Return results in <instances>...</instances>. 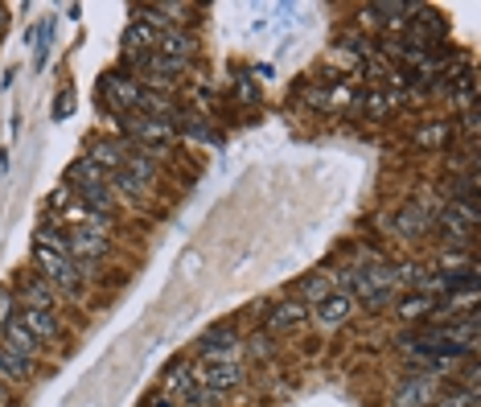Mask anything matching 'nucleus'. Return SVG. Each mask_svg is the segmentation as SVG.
I'll list each match as a JSON object with an SVG mask.
<instances>
[{"mask_svg": "<svg viewBox=\"0 0 481 407\" xmlns=\"http://www.w3.org/2000/svg\"><path fill=\"white\" fill-rule=\"evenodd\" d=\"M9 308H13V297H9V292H0V329H5V325L13 321V317H9Z\"/></svg>", "mask_w": 481, "mask_h": 407, "instance_id": "obj_21", "label": "nucleus"}, {"mask_svg": "<svg viewBox=\"0 0 481 407\" xmlns=\"http://www.w3.org/2000/svg\"><path fill=\"white\" fill-rule=\"evenodd\" d=\"M152 177H157V165H152V157L132 144V157H128V165L116 169V185H120V190H128V193H144Z\"/></svg>", "mask_w": 481, "mask_h": 407, "instance_id": "obj_4", "label": "nucleus"}, {"mask_svg": "<svg viewBox=\"0 0 481 407\" xmlns=\"http://www.w3.org/2000/svg\"><path fill=\"white\" fill-rule=\"evenodd\" d=\"M128 157H132V144H128V141H99L91 152H87V161H91V165H99L103 173H116V169H124Z\"/></svg>", "mask_w": 481, "mask_h": 407, "instance_id": "obj_6", "label": "nucleus"}, {"mask_svg": "<svg viewBox=\"0 0 481 407\" xmlns=\"http://www.w3.org/2000/svg\"><path fill=\"white\" fill-rule=\"evenodd\" d=\"M26 308H50V288H46V284H29Z\"/></svg>", "mask_w": 481, "mask_h": 407, "instance_id": "obj_18", "label": "nucleus"}, {"mask_svg": "<svg viewBox=\"0 0 481 407\" xmlns=\"http://www.w3.org/2000/svg\"><path fill=\"white\" fill-rule=\"evenodd\" d=\"M432 308H436V297H432V292H420V297H407L403 305H399V313H403L407 321H415V317L432 313Z\"/></svg>", "mask_w": 481, "mask_h": 407, "instance_id": "obj_16", "label": "nucleus"}, {"mask_svg": "<svg viewBox=\"0 0 481 407\" xmlns=\"http://www.w3.org/2000/svg\"><path fill=\"white\" fill-rule=\"evenodd\" d=\"M157 54H165V58H173V62H190L193 42L182 29H165V34H157Z\"/></svg>", "mask_w": 481, "mask_h": 407, "instance_id": "obj_11", "label": "nucleus"}, {"mask_svg": "<svg viewBox=\"0 0 481 407\" xmlns=\"http://www.w3.org/2000/svg\"><path fill=\"white\" fill-rule=\"evenodd\" d=\"M354 313V300L346 297V292H329V297L317 305V321L325 325V329H333V325H341L346 317Z\"/></svg>", "mask_w": 481, "mask_h": 407, "instance_id": "obj_8", "label": "nucleus"}, {"mask_svg": "<svg viewBox=\"0 0 481 407\" xmlns=\"http://www.w3.org/2000/svg\"><path fill=\"white\" fill-rule=\"evenodd\" d=\"M0 370L9 374V379H26V374H29V358H21V354H13V350L0 346Z\"/></svg>", "mask_w": 481, "mask_h": 407, "instance_id": "obj_17", "label": "nucleus"}, {"mask_svg": "<svg viewBox=\"0 0 481 407\" xmlns=\"http://www.w3.org/2000/svg\"><path fill=\"white\" fill-rule=\"evenodd\" d=\"M34 264H37V272H42V280L58 284V288H67L70 297L78 292V272H75V264H70V256H67V251L34 247Z\"/></svg>", "mask_w": 481, "mask_h": 407, "instance_id": "obj_3", "label": "nucleus"}, {"mask_svg": "<svg viewBox=\"0 0 481 407\" xmlns=\"http://www.w3.org/2000/svg\"><path fill=\"white\" fill-rule=\"evenodd\" d=\"M0 333H5V350H13V354H21V358H34L37 354V338L26 329V321H21V317H13V321L5 325Z\"/></svg>", "mask_w": 481, "mask_h": 407, "instance_id": "obj_9", "label": "nucleus"}, {"mask_svg": "<svg viewBox=\"0 0 481 407\" xmlns=\"http://www.w3.org/2000/svg\"><path fill=\"white\" fill-rule=\"evenodd\" d=\"M103 95H108V99L116 103L120 111H124V108L132 111V108H141V95L144 91L132 83V78H124V83H120V78H103Z\"/></svg>", "mask_w": 481, "mask_h": 407, "instance_id": "obj_10", "label": "nucleus"}, {"mask_svg": "<svg viewBox=\"0 0 481 407\" xmlns=\"http://www.w3.org/2000/svg\"><path fill=\"white\" fill-rule=\"evenodd\" d=\"M0 21H5V13H0Z\"/></svg>", "mask_w": 481, "mask_h": 407, "instance_id": "obj_22", "label": "nucleus"}, {"mask_svg": "<svg viewBox=\"0 0 481 407\" xmlns=\"http://www.w3.org/2000/svg\"><path fill=\"white\" fill-rule=\"evenodd\" d=\"M21 321H26V329L34 333L37 341L42 338H54V333H58V317L50 313V308H21Z\"/></svg>", "mask_w": 481, "mask_h": 407, "instance_id": "obj_12", "label": "nucleus"}, {"mask_svg": "<svg viewBox=\"0 0 481 407\" xmlns=\"http://www.w3.org/2000/svg\"><path fill=\"white\" fill-rule=\"evenodd\" d=\"M305 292H308V297H329V280H325V276H313V280H308L305 284Z\"/></svg>", "mask_w": 481, "mask_h": 407, "instance_id": "obj_20", "label": "nucleus"}, {"mask_svg": "<svg viewBox=\"0 0 481 407\" xmlns=\"http://www.w3.org/2000/svg\"><path fill=\"white\" fill-rule=\"evenodd\" d=\"M70 108H75V91H62V99L54 103V120H67Z\"/></svg>", "mask_w": 481, "mask_h": 407, "instance_id": "obj_19", "label": "nucleus"}, {"mask_svg": "<svg viewBox=\"0 0 481 407\" xmlns=\"http://www.w3.org/2000/svg\"><path fill=\"white\" fill-rule=\"evenodd\" d=\"M428 399H432L428 379H407L403 391H399V407H423Z\"/></svg>", "mask_w": 481, "mask_h": 407, "instance_id": "obj_14", "label": "nucleus"}, {"mask_svg": "<svg viewBox=\"0 0 481 407\" xmlns=\"http://www.w3.org/2000/svg\"><path fill=\"white\" fill-rule=\"evenodd\" d=\"M124 50H132V58L136 54H149V50H157V29H149L144 21H136V26H128V34H124Z\"/></svg>", "mask_w": 481, "mask_h": 407, "instance_id": "obj_13", "label": "nucleus"}, {"mask_svg": "<svg viewBox=\"0 0 481 407\" xmlns=\"http://www.w3.org/2000/svg\"><path fill=\"white\" fill-rule=\"evenodd\" d=\"M67 182H70V190H75L78 198L91 206V214L99 218V223H108V214L116 210V202H111V190H108V173L83 157V161H75V165H70Z\"/></svg>", "mask_w": 481, "mask_h": 407, "instance_id": "obj_1", "label": "nucleus"}, {"mask_svg": "<svg viewBox=\"0 0 481 407\" xmlns=\"http://www.w3.org/2000/svg\"><path fill=\"white\" fill-rule=\"evenodd\" d=\"M391 284H395V272H391L387 264H366L354 272V297L362 300V305L379 308L391 300Z\"/></svg>", "mask_w": 481, "mask_h": 407, "instance_id": "obj_2", "label": "nucleus"}, {"mask_svg": "<svg viewBox=\"0 0 481 407\" xmlns=\"http://www.w3.org/2000/svg\"><path fill=\"white\" fill-rule=\"evenodd\" d=\"M235 379H239V366H235V362H223V354H206V362H202V379H198V382H206L210 391H223V387H231Z\"/></svg>", "mask_w": 481, "mask_h": 407, "instance_id": "obj_7", "label": "nucleus"}, {"mask_svg": "<svg viewBox=\"0 0 481 407\" xmlns=\"http://www.w3.org/2000/svg\"><path fill=\"white\" fill-rule=\"evenodd\" d=\"M103 251H108V235H103V231H91V223H87V226H75V231L67 235V256L99 259Z\"/></svg>", "mask_w": 481, "mask_h": 407, "instance_id": "obj_5", "label": "nucleus"}, {"mask_svg": "<svg viewBox=\"0 0 481 407\" xmlns=\"http://www.w3.org/2000/svg\"><path fill=\"white\" fill-rule=\"evenodd\" d=\"M300 321H305V308H300L297 300H288V305H280L272 313V329H297Z\"/></svg>", "mask_w": 481, "mask_h": 407, "instance_id": "obj_15", "label": "nucleus"}]
</instances>
